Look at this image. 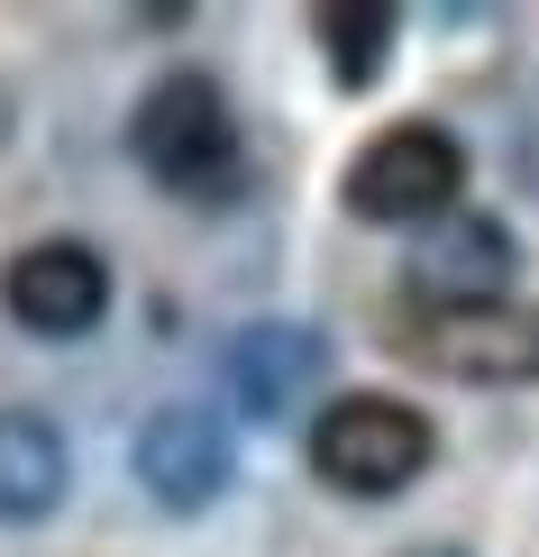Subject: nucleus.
Returning a JSON list of instances; mask_svg holds the SVG:
<instances>
[{
    "label": "nucleus",
    "instance_id": "obj_1",
    "mask_svg": "<svg viewBox=\"0 0 539 557\" xmlns=\"http://www.w3.org/2000/svg\"><path fill=\"white\" fill-rule=\"evenodd\" d=\"M439 430L430 411H412L403 393H339L311 411V475L347 503H393L430 475Z\"/></svg>",
    "mask_w": 539,
    "mask_h": 557
},
{
    "label": "nucleus",
    "instance_id": "obj_11",
    "mask_svg": "<svg viewBox=\"0 0 539 557\" xmlns=\"http://www.w3.org/2000/svg\"><path fill=\"white\" fill-rule=\"evenodd\" d=\"M403 557H476V548H403Z\"/></svg>",
    "mask_w": 539,
    "mask_h": 557
},
{
    "label": "nucleus",
    "instance_id": "obj_4",
    "mask_svg": "<svg viewBox=\"0 0 539 557\" xmlns=\"http://www.w3.org/2000/svg\"><path fill=\"white\" fill-rule=\"evenodd\" d=\"M384 347L449 384H539V301H476V311L393 301Z\"/></svg>",
    "mask_w": 539,
    "mask_h": 557
},
{
    "label": "nucleus",
    "instance_id": "obj_5",
    "mask_svg": "<svg viewBox=\"0 0 539 557\" xmlns=\"http://www.w3.org/2000/svg\"><path fill=\"white\" fill-rule=\"evenodd\" d=\"M128 467L137 484H147L166 512H210V503L238 484V438H229L220 411H201V403H166V411H147V430H137V448H128Z\"/></svg>",
    "mask_w": 539,
    "mask_h": 557
},
{
    "label": "nucleus",
    "instance_id": "obj_6",
    "mask_svg": "<svg viewBox=\"0 0 539 557\" xmlns=\"http://www.w3.org/2000/svg\"><path fill=\"white\" fill-rule=\"evenodd\" d=\"M0 311L28 338H91L110 320V265L83 238H37L0 265Z\"/></svg>",
    "mask_w": 539,
    "mask_h": 557
},
{
    "label": "nucleus",
    "instance_id": "obj_3",
    "mask_svg": "<svg viewBox=\"0 0 539 557\" xmlns=\"http://www.w3.org/2000/svg\"><path fill=\"white\" fill-rule=\"evenodd\" d=\"M339 201L366 228H439L449 211H466V147L439 120H393L384 137L357 147Z\"/></svg>",
    "mask_w": 539,
    "mask_h": 557
},
{
    "label": "nucleus",
    "instance_id": "obj_2",
    "mask_svg": "<svg viewBox=\"0 0 539 557\" xmlns=\"http://www.w3.org/2000/svg\"><path fill=\"white\" fill-rule=\"evenodd\" d=\"M128 147L174 201H229L238 193V120H229V91L210 74L147 83V101L128 120Z\"/></svg>",
    "mask_w": 539,
    "mask_h": 557
},
{
    "label": "nucleus",
    "instance_id": "obj_8",
    "mask_svg": "<svg viewBox=\"0 0 539 557\" xmlns=\"http://www.w3.org/2000/svg\"><path fill=\"white\" fill-rule=\"evenodd\" d=\"M229 393H238V411H256V421H284V411H302L320 393V375H330V338L302 330V320H256V330L229 338Z\"/></svg>",
    "mask_w": 539,
    "mask_h": 557
},
{
    "label": "nucleus",
    "instance_id": "obj_7",
    "mask_svg": "<svg viewBox=\"0 0 539 557\" xmlns=\"http://www.w3.org/2000/svg\"><path fill=\"white\" fill-rule=\"evenodd\" d=\"M403 301L420 311H476V301H512V228L485 220V211H449L430 238L412 247V274H403Z\"/></svg>",
    "mask_w": 539,
    "mask_h": 557
},
{
    "label": "nucleus",
    "instance_id": "obj_10",
    "mask_svg": "<svg viewBox=\"0 0 539 557\" xmlns=\"http://www.w3.org/2000/svg\"><path fill=\"white\" fill-rule=\"evenodd\" d=\"M311 37H320V55H330L339 91H375L384 83V64H393V10L384 0H320Z\"/></svg>",
    "mask_w": 539,
    "mask_h": 557
},
{
    "label": "nucleus",
    "instance_id": "obj_9",
    "mask_svg": "<svg viewBox=\"0 0 539 557\" xmlns=\"http://www.w3.org/2000/svg\"><path fill=\"white\" fill-rule=\"evenodd\" d=\"M74 484V457H64V430L46 411H0V521H46Z\"/></svg>",
    "mask_w": 539,
    "mask_h": 557
}]
</instances>
